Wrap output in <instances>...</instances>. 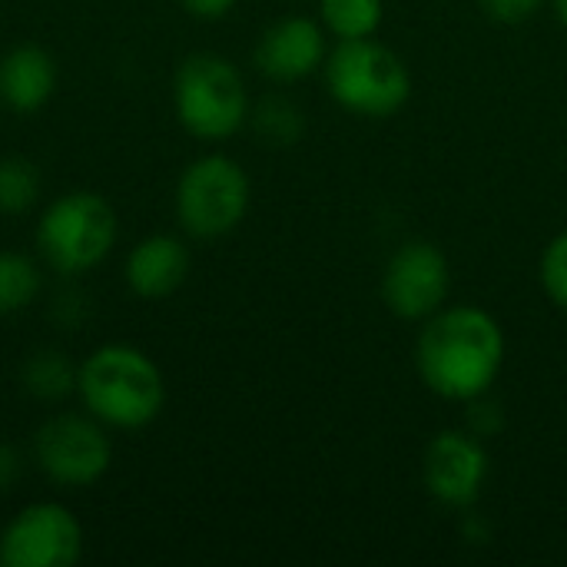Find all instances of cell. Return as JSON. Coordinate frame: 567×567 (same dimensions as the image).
Returning <instances> with one entry per match:
<instances>
[{
  "label": "cell",
  "mask_w": 567,
  "mask_h": 567,
  "mask_svg": "<svg viewBox=\"0 0 567 567\" xmlns=\"http://www.w3.org/2000/svg\"><path fill=\"white\" fill-rule=\"evenodd\" d=\"M505 365V332L482 306H445L422 322L415 369L429 392L449 402H478Z\"/></svg>",
  "instance_id": "cell-1"
},
{
  "label": "cell",
  "mask_w": 567,
  "mask_h": 567,
  "mask_svg": "<svg viewBox=\"0 0 567 567\" xmlns=\"http://www.w3.org/2000/svg\"><path fill=\"white\" fill-rule=\"evenodd\" d=\"M76 392L83 409L106 429H146L166 405L159 365L136 346H100L80 362Z\"/></svg>",
  "instance_id": "cell-2"
},
{
  "label": "cell",
  "mask_w": 567,
  "mask_h": 567,
  "mask_svg": "<svg viewBox=\"0 0 567 567\" xmlns=\"http://www.w3.org/2000/svg\"><path fill=\"white\" fill-rule=\"evenodd\" d=\"M322 73L329 96L362 120H389L412 96V73L405 60L375 37L339 40L329 50Z\"/></svg>",
  "instance_id": "cell-3"
},
{
  "label": "cell",
  "mask_w": 567,
  "mask_h": 567,
  "mask_svg": "<svg viewBox=\"0 0 567 567\" xmlns=\"http://www.w3.org/2000/svg\"><path fill=\"white\" fill-rule=\"evenodd\" d=\"M173 110L189 136L223 143L249 120L246 80L233 60L219 53H193L176 66Z\"/></svg>",
  "instance_id": "cell-4"
},
{
  "label": "cell",
  "mask_w": 567,
  "mask_h": 567,
  "mask_svg": "<svg viewBox=\"0 0 567 567\" xmlns=\"http://www.w3.org/2000/svg\"><path fill=\"white\" fill-rule=\"evenodd\" d=\"M116 246V213L90 189L56 196L37 223V249L60 276H83L96 269Z\"/></svg>",
  "instance_id": "cell-5"
},
{
  "label": "cell",
  "mask_w": 567,
  "mask_h": 567,
  "mask_svg": "<svg viewBox=\"0 0 567 567\" xmlns=\"http://www.w3.org/2000/svg\"><path fill=\"white\" fill-rule=\"evenodd\" d=\"M249 199L252 183L243 163L226 153H206L176 183V219L196 239H219L246 219Z\"/></svg>",
  "instance_id": "cell-6"
},
{
  "label": "cell",
  "mask_w": 567,
  "mask_h": 567,
  "mask_svg": "<svg viewBox=\"0 0 567 567\" xmlns=\"http://www.w3.org/2000/svg\"><path fill=\"white\" fill-rule=\"evenodd\" d=\"M33 462L37 468L63 485V488H90L96 485L113 462V445L106 425L100 419L56 412L33 435Z\"/></svg>",
  "instance_id": "cell-7"
},
{
  "label": "cell",
  "mask_w": 567,
  "mask_h": 567,
  "mask_svg": "<svg viewBox=\"0 0 567 567\" xmlns=\"http://www.w3.org/2000/svg\"><path fill=\"white\" fill-rule=\"evenodd\" d=\"M83 555V525L60 502H33L0 532L3 567H66Z\"/></svg>",
  "instance_id": "cell-8"
},
{
  "label": "cell",
  "mask_w": 567,
  "mask_h": 567,
  "mask_svg": "<svg viewBox=\"0 0 567 567\" xmlns=\"http://www.w3.org/2000/svg\"><path fill=\"white\" fill-rule=\"evenodd\" d=\"M452 289V269L445 252L435 243L412 239L402 243L382 272V302L395 319L425 322L445 309Z\"/></svg>",
  "instance_id": "cell-9"
},
{
  "label": "cell",
  "mask_w": 567,
  "mask_h": 567,
  "mask_svg": "<svg viewBox=\"0 0 567 567\" xmlns=\"http://www.w3.org/2000/svg\"><path fill=\"white\" fill-rule=\"evenodd\" d=\"M422 478L429 495L445 508H472L488 482V452L478 435L449 429L425 445Z\"/></svg>",
  "instance_id": "cell-10"
},
{
  "label": "cell",
  "mask_w": 567,
  "mask_h": 567,
  "mask_svg": "<svg viewBox=\"0 0 567 567\" xmlns=\"http://www.w3.org/2000/svg\"><path fill=\"white\" fill-rule=\"evenodd\" d=\"M329 56L326 27L312 17H282L269 23L256 43V66L272 83H299L322 70Z\"/></svg>",
  "instance_id": "cell-11"
},
{
  "label": "cell",
  "mask_w": 567,
  "mask_h": 567,
  "mask_svg": "<svg viewBox=\"0 0 567 567\" xmlns=\"http://www.w3.org/2000/svg\"><path fill=\"white\" fill-rule=\"evenodd\" d=\"M126 286L140 299H166L189 276V249L179 236L156 233L140 239L126 256Z\"/></svg>",
  "instance_id": "cell-12"
},
{
  "label": "cell",
  "mask_w": 567,
  "mask_h": 567,
  "mask_svg": "<svg viewBox=\"0 0 567 567\" xmlns=\"http://www.w3.org/2000/svg\"><path fill=\"white\" fill-rule=\"evenodd\" d=\"M56 90V60L37 43H20L0 60V103L13 113H37Z\"/></svg>",
  "instance_id": "cell-13"
},
{
  "label": "cell",
  "mask_w": 567,
  "mask_h": 567,
  "mask_svg": "<svg viewBox=\"0 0 567 567\" xmlns=\"http://www.w3.org/2000/svg\"><path fill=\"white\" fill-rule=\"evenodd\" d=\"M20 382L23 389L37 399V402H63L66 395L76 392L80 382V365H73L63 352L56 349H40L33 352L23 369H20Z\"/></svg>",
  "instance_id": "cell-14"
},
{
  "label": "cell",
  "mask_w": 567,
  "mask_h": 567,
  "mask_svg": "<svg viewBox=\"0 0 567 567\" xmlns=\"http://www.w3.org/2000/svg\"><path fill=\"white\" fill-rule=\"evenodd\" d=\"M385 17V0H319V23L336 40L375 37Z\"/></svg>",
  "instance_id": "cell-15"
},
{
  "label": "cell",
  "mask_w": 567,
  "mask_h": 567,
  "mask_svg": "<svg viewBox=\"0 0 567 567\" xmlns=\"http://www.w3.org/2000/svg\"><path fill=\"white\" fill-rule=\"evenodd\" d=\"M43 286L40 266L13 249H0V316H17L37 302Z\"/></svg>",
  "instance_id": "cell-16"
},
{
  "label": "cell",
  "mask_w": 567,
  "mask_h": 567,
  "mask_svg": "<svg viewBox=\"0 0 567 567\" xmlns=\"http://www.w3.org/2000/svg\"><path fill=\"white\" fill-rule=\"evenodd\" d=\"M43 179L33 159L23 156H3L0 159V213L17 216L27 213L40 199Z\"/></svg>",
  "instance_id": "cell-17"
},
{
  "label": "cell",
  "mask_w": 567,
  "mask_h": 567,
  "mask_svg": "<svg viewBox=\"0 0 567 567\" xmlns=\"http://www.w3.org/2000/svg\"><path fill=\"white\" fill-rule=\"evenodd\" d=\"M256 133L269 143V146H292L306 126L299 106H292L286 96H269L262 100L252 113H249Z\"/></svg>",
  "instance_id": "cell-18"
},
{
  "label": "cell",
  "mask_w": 567,
  "mask_h": 567,
  "mask_svg": "<svg viewBox=\"0 0 567 567\" xmlns=\"http://www.w3.org/2000/svg\"><path fill=\"white\" fill-rule=\"evenodd\" d=\"M538 279H542V289L545 296L567 312V229L558 233L545 252H542V266H538Z\"/></svg>",
  "instance_id": "cell-19"
},
{
  "label": "cell",
  "mask_w": 567,
  "mask_h": 567,
  "mask_svg": "<svg viewBox=\"0 0 567 567\" xmlns=\"http://www.w3.org/2000/svg\"><path fill=\"white\" fill-rule=\"evenodd\" d=\"M478 3L498 23H525L542 10L545 0H478Z\"/></svg>",
  "instance_id": "cell-20"
},
{
  "label": "cell",
  "mask_w": 567,
  "mask_h": 567,
  "mask_svg": "<svg viewBox=\"0 0 567 567\" xmlns=\"http://www.w3.org/2000/svg\"><path fill=\"white\" fill-rule=\"evenodd\" d=\"M23 475V455L10 445V442H0V495L10 492Z\"/></svg>",
  "instance_id": "cell-21"
},
{
  "label": "cell",
  "mask_w": 567,
  "mask_h": 567,
  "mask_svg": "<svg viewBox=\"0 0 567 567\" xmlns=\"http://www.w3.org/2000/svg\"><path fill=\"white\" fill-rule=\"evenodd\" d=\"M179 3H183V10H186L189 17H196V20H223V17L233 13V7H236L239 0H179Z\"/></svg>",
  "instance_id": "cell-22"
},
{
  "label": "cell",
  "mask_w": 567,
  "mask_h": 567,
  "mask_svg": "<svg viewBox=\"0 0 567 567\" xmlns=\"http://www.w3.org/2000/svg\"><path fill=\"white\" fill-rule=\"evenodd\" d=\"M555 3V17L561 20V27L567 30V0H551Z\"/></svg>",
  "instance_id": "cell-23"
}]
</instances>
